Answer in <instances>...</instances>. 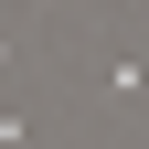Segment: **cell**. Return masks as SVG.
Returning <instances> with one entry per match:
<instances>
[{"label": "cell", "instance_id": "6da1fadb", "mask_svg": "<svg viewBox=\"0 0 149 149\" xmlns=\"http://www.w3.org/2000/svg\"><path fill=\"white\" fill-rule=\"evenodd\" d=\"M0 64H22V43H11V32H0Z\"/></svg>", "mask_w": 149, "mask_h": 149}, {"label": "cell", "instance_id": "7a4b0ae2", "mask_svg": "<svg viewBox=\"0 0 149 149\" xmlns=\"http://www.w3.org/2000/svg\"><path fill=\"white\" fill-rule=\"evenodd\" d=\"M32 11H43V0H32Z\"/></svg>", "mask_w": 149, "mask_h": 149}]
</instances>
